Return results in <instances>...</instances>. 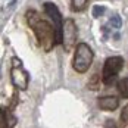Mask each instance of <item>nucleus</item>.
<instances>
[{"instance_id":"14","label":"nucleus","mask_w":128,"mask_h":128,"mask_svg":"<svg viewBox=\"0 0 128 128\" xmlns=\"http://www.w3.org/2000/svg\"><path fill=\"white\" fill-rule=\"evenodd\" d=\"M121 124L122 125H128V103L122 108V112H121Z\"/></svg>"},{"instance_id":"8","label":"nucleus","mask_w":128,"mask_h":128,"mask_svg":"<svg viewBox=\"0 0 128 128\" xmlns=\"http://www.w3.org/2000/svg\"><path fill=\"white\" fill-rule=\"evenodd\" d=\"M97 106L102 110H116L119 106V99L116 96H102L97 99Z\"/></svg>"},{"instance_id":"9","label":"nucleus","mask_w":128,"mask_h":128,"mask_svg":"<svg viewBox=\"0 0 128 128\" xmlns=\"http://www.w3.org/2000/svg\"><path fill=\"white\" fill-rule=\"evenodd\" d=\"M90 0H71V9L74 12H81L84 9H87Z\"/></svg>"},{"instance_id":"2","label":"nucleus","mask_w":128,"mask_h":128,"mask_svg":"<svg viewBox=\"0 0 128 128\" xmlns=\"http://www.w3.org/2000/svg\"><path fill=\"white\" fill-rule=\"evenodd\" d=\"M94 59V52L87 43H80L75 46L74 58H72V68L78 74H86L90 69Z\"/></svg>"},{"instance_id":"13","label":"nucleus","mask_w":128,"mask_h":128,"mask_svg":"<svg viewBox=\"0 0 128 128\" xmlns=\"http://www.w3.org/2000/svg\"><path fill=\"white\" fill-rule=\"evenodd\" d=\"M106 12V8L104 6H99V4H96V6H93V18H100L103 16Z\"/></svg>"},{"instance_id":"7","label":"nucleus","mask_w":128,"mask_h":128,"mask_svg":"<svg viewBox=\"0 0 128 128\" xmlns=\"http://www.w3.org/2000/svg\"><path fill=\"white\" fill-rule=\"evenodd\" d=\"M16 122H18V119L13 115L12 109L0 108V128H15Z\"/></svg>"},{"instance_id":"6","label":"nucleus","mask_w":128,"mask_h":128,"mask_svg":"<svg viewBox=\"0 0 128 128\" xmlns=\"http://www.w3.org/2000/svg\"><path fill=\"white\" fill-rule=\"evenodd\" d=\"M10 81L18 90H26L30 82V74L22 68V65H16L10 68Z\"/></svg>"},{"instance_id":"3","label":"nucleus","mask_w":128,"mask_h":128,"mask_svg":"<svg viewBox=\"0 0 128 128\" xmlns=\"http://www.w3.org/2000/svg\"><path fill=\"white\" fill-rule=\"evenodd\" d=\"M124 68V59L121 56H110L104 60L102 69V82L104 86H112L118 74Z\"/></svg>"},{"instance_id":"15","label":"nucleus","mask_w":128,"mask_h":128,"mask_svg":"<svg viewBox=\"0 0 128 128\" xmlns=\"http://www.w3.org/2000/svg\"><path fill=\"white\" fill-rule=\"evenodd\" d=\"M104 128H118V125H116V122L114 119H108L104 122Z\"/></svg>"},{"instance_id":"11","label":"nucleus","mask_w":128,"mask_h":128,"mask_svg":"<svg viewBox=\"0 0 128 128\" xmlns=\"http://www.w3.org/2000/svg\"><path fill=\"white\" fill-rule=\"evenodd\" d=\"M109 24L114 26V28H121L122 26V19H121V16L118 15V13H114L112 16H110V19H109Z\"/></svg>"},{"instance_id":"5","label":"nucleus","mask_w":128,"mask_h":128,"mask_svg":"<svg viewBox=\"0 0 128 128\" xmlns=\"http://www.w3.org/2000/svg\"><path fill=\"white\" fill-rule=\"evenodd\" d=\"M43 9H44L46 15L52 19V24L56 28L59 41L62 43V25H64V18H62V13L59 10V8H58L54 3H52V2H44V3H43Z\"/></svg>"},{"instance_id":"4","label":"nucleus","mask_w":128,"mask_h":128,"mask_svg":"<svg viewBox=\"0 0 128 128\" xmlns=\"http://www.w3.org/2000/svg\"><path fill=\"white\" fill-rule=\"evenodd\" d=\"M77 40H78V28L77 24L74 19L68 18L64 21V25H62V46L66 52L75 49L77 46Z\"/></svg>"},{"instance_id":"12","label":"nucleus","mask_w":128,"mask_h":128,"mask_svg":"<svg viewBox=\"0 0 128 128\" xmlns=\"http://www.w3.org/2000/svg\"><path fill=\"white\" fill-rule=\"evenodd\" d=\"M99 87H100V78H99V75H93L88 81V88L90 90H99Z\"/></svg>"},{"instance_id":"10","label":"nucleus","mask_w":128,"mask_h":128,"mask_svg":"<svg viewBox=\"0 0 128 128\" xmlns=\"http://www.w3.org/2000/svg\"><path fill=\"white\" fill-rule=\"evenodd\" d=\"M116 88H118L119 94H121L122 97H127L128 99V77L122 78V80L116 84Z\"/></svg>"},{"instance_id":"1","label":"nucleus","mask_w":128,"mask_h":128,"mask_svg":"<svg viewBox=\"0 0 128 128\" xmlns=\"http://www.w3.org/2000/svg\"><path fill=\"white\" fill-rule=\"evenodd\" d=\"M25 21L28 26L34 31L37 43L44 52H52L56 44H60L56 28L53 26V24L49 21H44L36 10L28 9L25 12Z\"/></svg>"}]
</instances>
